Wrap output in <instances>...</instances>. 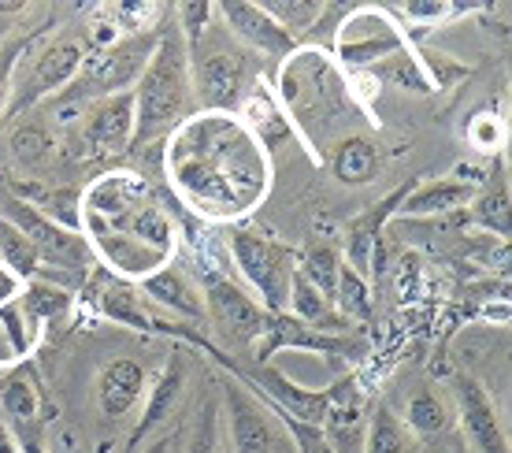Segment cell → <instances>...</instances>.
<instances>
[{
    "label": "cell",
    "instance_id": "6da1fadb",
    "mask_svg": "<svg viewBox=\"0 0 512 453\" xmlns=\"http://www.w3.org/2000/svg\"><path fill=\"white\" fill-rule=\"evenodd\" d=\"M167 142V179L205 220H242L268 194V153L234 116L193 112Z\"/></svg>",
    "mask_w": 512,
    "mask_h": 453
},
{
    "label": "cell",
    "instance_id": "7a4b0ae2",
    "mask_svg": "<svg viewBox=\"0 0 512 453\" xmlns=\"http://www.w3.org/2000/svg\"><path fill=\"white\" fill-rule=\"evenodd\" d=\"M82 238L90 242L93 260H108L119 279H145L171 264L175 223L156 205L149 186L130 171H108L82 190Z\"/></svg>",
    "mask_w": 512,
    "mask_h": 453
},
{
    "label": "cell",
    "instance_id": "3957f363",
    "mask_svg": "<svg viewBox=\"0 0 512 453\" xmlns=\"http://www.w3.org/2000/svg\"><path fill=\"white\" fill-rule=\"evenodd\" d=\"M271 93L290 119L301 149L316 164H323L331 134L346 123V116H360V108L349 97V75L334 64L323 45H297L282 60Z\"/></svg>",
    "mask_w": 512,
    "mask_h": 453
},
{
    "label": "cell",
    "instance_id": "277c9868",
    "mask_svg": "<svg viewBox=\"0 0 512 453\" xmlns=\"http://www.w3.org/2000/svg\"><path fill=\"white\" fill-rule=\"evenodd\" d=\"M193 116L190 56L179 30L160 26V41L141 82L134 86V149L167 142ZM130 149V153H134Z\"/></svg>",
    "mask_w": 512,
    "mask_h": 453
},
{
    "label": "cell",
    "instance_id": "5b68a950",
    "mask_svg": "<svg viewBox=\"0 0 512 453\" xmlns=\"http://www.w3.org/2000/svg\"><path fill=\"white\" fill-rule=\"evenodd\" d=\"M186 56H190V86H193V108L197 112L234 116L245 93L260 82L253 52L242 49L216 19L201 34V41L193 49H186Z\"/></svg>",
    "mask_w": 512,
    "mask_h": 453
},
{
    "label": "cell",
    "instance_id": "8992f818",
    "mask_svg": "<svg viewBox=\"0 0 512 453\" xmlns=\"http://www.w3.org/2000/svg\"><path fill=\"white\" fill-rule=\"evenodd\" d=\"M156 41H160V26L145 30V34H123L112 45L90 52V60L78 71L75 82L60 97H52V101L90 104L104 101V97H119V93H134V86L141 82L145 67L153 60Z\"/></svg>",
    "mask_w": 512,
    "mask_h": 453
},
{
    "label": "cell",
    "instance_id": "52a82bcc",
    "mask_svg": "<svg viewBox=\"0 0 512 453\" xmlns=\"http://www.w3.org/2000/svg\"><path fill=\"white\" fill-rule=\"evenodd\" d=\"M227 249H231L234 264L249 286H253L256 301L275 316V312L290 309V283L297 272V249L290 242L275 238L271 231H256V227H231L227 231Z\"/></svg>",
    "mask_w": 512,
    "mask_h": 453
},
{
    "label": "cell",
    "instance_id": "ba28073f",
    "mask_svg": "<svg viewBox=\"0 0 512 453\" xmlns=\"http://www.w3.org/2000/svg\"><path fill=\"white\" fill-rule=\"evenodd\" d=\"M401 49H409V38H405V30L390 15L386 4H353V8H342V19H338L334 38L327 45L331 60L346 75L383 64L386 56H394Z\"/></svg>",
    "mask_w": 512,
    "mask_h": 453
},
{
    "label": "cell",
    "instance_id": "9c48e42d",
    "mask_svg": "<svg viewBox=\"0 0 512 453\" xmlns=\"http://www.w3.org/2000/svg\"><path fill=\"white\" fill-rule=\"evenodd\" d=\"M201 298H205V324L216 331L219 342L238 353L253 350L256 338L264 335V327H268L271 312L264 309L245 286H238L234 279L216 275V272L205 275Z\"/></svg>",
    "mask_w": 512,
    "mask_h": 453
},
{
    "label": "cell",
    "instance_id": "30bf717a",
    "mask_svg": "<svg viewBox=\"0 0 512 453\" xmlns=\"http://www.w3.org/2000/svg\"><path fill=\"white\" fill-rule=\"evenodd\" d=\"M0 216L12 223L30 246L38 249L41 264L64 268V272H86V268H93L90 242L78 231H67V227H60L56 220H49V216L38 212L34 205H23V201L12 197L8 205L0 208Z\"/></svg>",
    "mask_w": 512,
    "mask_h": 453
},
{
    "label": "cell",
    "instance_id": "8fae6325",
    "mask_svg": "<svg viewBox=\"0 0 512 453\" xmlns=\"http://www.w3.org/2000/svg\"><path fill=\"white\" fill-rule=\"evenodd\" d=\"M90 60V49H86V38H56L49 41L45 49L38 52V60L30 67V75L19 90L12 93L8 101V116H23L34 104L49 101V97H60V93L78 78V71Z\"/></svg>",
    "mask_w": 512,
    "mask_h": 453
},
{
    "label": "cell",
    "instance_id": "7c38bea8",
    "mask_svg": "<svg viewBox=\"0 0 512 453\" xmlns=\"http://www.w3.org/2000/svg\"><path fill=\"white\" fill-rule=\"evenodd\" d=\"M223 394H227V439L234 453H294L290 435L242 379H227Z\"/></svg>",
    "mask_w": 512,
    "mask_h": 453
},
{
    "label": "cell",
    "instance_id": "4fadbf2b",
    "mask_svg": "<svg viewBox=\"0 0 512 453\" xmlns=\"http://www.w3.org/2000/svg\"><path fill=\"white\" fill-rule=\"evenodd\" d=\"M75 145L82 160H119L134 149V93L82 104Z\"/></svg>",
    "mask_w": 512,
    "mask_h": 453
},
{
    "label": "cell",
    "instance_id": "5bb4252c",
    "mask_svg": "<svg viewBox=\"0 0 512 453\" xmlns=\"http://www.w3.org/2000/svg\"><path fill=\"white\" fill-rule=\"evenodd\" d=\"M212 8H216L219 26H223L242 49L253 52V56H268V60L282 64V60L297 49V41L290 38L260 4H249V0H219Z\"/></svg>",
    "mask_w": 512,
    "mask_h": 453
},
{
    "label": "cell",
    "instance_id": "9a60e30c",
    "mask_svg": "<svg viewBox=\"0 0 512 453\" xmlns=\"http://www.w3.org/2000/svg\"><path fill=\"white\" fill-rule=\"evenodd\" d=\"M282 350H316L331 353V357H349V353H364V342L353 331L349 335H323V331L301 324L290 312H275V316H268L264 335L256 338V346L249 353L256 357V364H268Z\"/></svg>",
    "mask_w": 512,
    "mask_h": 453
},
{
    "label": "cell",
    "instance_id": "2e32d148",
    "mask_svg": "<svg viewBox=\"0 0 512 453\" xmlns=\"http://www.w3.org/2000/svg\"><path fill=\"white\" fill-rule=\"evenodd\" d=\"M449 398H453V413L461 424L464 439L475 453H509V439L498 420V409L490 402V394L479 387V379L457 376L449 383Z\"/></svg>",
    "mask_w": 512,
    "mask_h": 453
},
{
    "label": "cell",
    "instance_id": "e0dca14e",
    "mask_svg": "<svg viewBox=\"0 0 512 453\" xmlns=\"http://www.w3.org/2000/svg\"><path fill=\"white\" fill-rule=\"evenodd\" d=\"M138 294H145L153 305L171 312L175 324H190V327L205 324V298H201V286L193 283L175 260L164 264V268H156V272H149L145 279H138Z\"/></svg>",
    "mask_w": 512,
    "mask_h": 453
},
{
    "label": "cell",
    "instance_id": "ac0fdd59",
    "mask_svg": "<svg viewBox=\"0 0 512 453\" xmlns=\"http://www.w3.org/2000/svg\"><path fill=\"white\" fill-rule=\"evenodd\" d=\"M145 390H149V372L141 361L119 357V361L104 364L101 376H97V409L104 420H127L138 402H145Z\"/></svg>",
    "mask_w": 512,
    "mask_h": 453
},
{
    "label": "cell",
    "instance_id": "d6986e66",
    "mask_svg": "<svg viewBox=\"0 0 512 453\" xmlns=\"http://www.w3.org/2000/svg\"><path fill=\"white\" fill-rule=\"evenodd\" d=\"M479 194V186L461 175H446V179H423L409 186V194L401 197L394 220H427V216H446L457 208H468Z\"/></svg>",
    "mask_w": 512,
    "mask_h": 453
},
{
    "label": "cell",
    "instance_id": "ffe728a7",
    "mask_svg": "<svg viewBox=\"0 0 512 453\" xmlns=\"http://www.w3.org/2000/svg\"><path fill=\"white\" fill-rule=\"evenodd\" d=\"M234 119L245 127V134L253 138L264 153H275L279 145L286 142H297L294 127H290V119H286V112L279 108V101H275V93L264 86V82H256L253 90L245 93L242 104H238V112H234ZM301 145V142H297Z\"/></svg>",
    "mask_w": 512,
    "mask_h": 453
},
{
    "label": "cell",
    "instance_id": "44dd1931",
    "mask_svg": "<svg viewBox=\"0 0 512 453\" xmlns=\"http://www.w3.org/2000/svg\"><path fill=\"white\" fill-rule=\"evenodd\" d=\"M93 294H97L101 316H108L112 324H127V327H134V331H145V335H164V324L145 312L134 283L119 279V275H101L97 286H93Z\"/></svg>",
    "mask_w": 512,
    "mask_h": 453
},
{
    "label": "cell",
    "instance_id": "7402d4cb",
    "mask_svg": "<svg viewBox=\"0 0 512 453\" xmlns=\"http://www.w3.org/2000/svg\"><path fill=\"white\" fill-rule=\"evenodd\" d=\"M182 383H186V361L175 353V357L167 361L164 372H160V379H156V383H149V390H145V416H141L138 428L130 431L127 453L141 450V439H149V435L164 424L167 413H171V409H175V402H179Z\"/></svg>",
    "mask_w": 512,
    "mask_h": 453
},
{
    "label": "cell",
    "instance_id": "603a6c76",
    "mask_svg": "<svg viewBox=\"0 0 512 453\" xmlns=\"http://www.w3.org/2000/svg\"><path fill=\"white\" fill-rule=\"evenodd\" d=\"M323 164H331V175L342 186H368L379 175V149L364 134H346L342 142L331 145V153L323 156Z\"/></svg>",
    "mask_w": 512,
    "mask_h": 453
},
{
    "label": "cell",
    "instance_id": "cb8c5ba5",
    "mask_svg": "<svg viewBox=\"0 0 512 453\" xmlns=\"http://www.w3.org/2000/svg\"><path fill=\"white\" fill-rule=\"evenodd\" d=\"M409 435H420V439H438V435H449L453 424H457V413H453V398L449 390L438 387H420L405 405V420H401Z\"/></svg>",
    "mask_w": 512,
    "mask_h": 453
},
{
    "label": "cell",
    "instance_id": "d4e9b609",
    "mask_svg": "<svg viewBox=\"0 0 512 453\" xmlns=\"http://www.w3.org/2000/svg\"><path fill=\"white\" fill-rule=\"evenodd\" d=\"M41 405H45V390L38 383V372L26 361L15 364L8 376H0V409L8 413L12 424H19V428L34 424Z\"/></svg>",
    "mask_w": 512,
    "mask_h": 453
},
{
    "label": "cell",
    "instance_id": "484cf974",
    "mask_svg": "<svg viewBox=\"0 0 512 453\" xmlns=\"http://www.w3.org/2000/svg\"><path fill=\"white\" fill-rule=\"evenodd\" d=\"M19 309H23L26 324L41 331L49 324H60L67 312L75 309V294L67 290V286L60 283H49V279H30V283H23V290H19Z\"/></svg>",
    "mask_w": 512,
    "mask_h": 453
},
{
    "label": "cell",
    "instance_id": "4316f807",
    "mask_svg": "<svg viewBox=\"0 0 512 453\" xmlns=\"http://www.w3.org/2000/svg\"><path fill=\"white\" fill-rule=\"evenodd\" d=\"M290 316H297L301 324H308L312 331H323V335H349L353 324L338 312L331 298H323L312 283H305L301 275L294 272V283H290Z\"/></svg>",
    "mask_w": 512,
    "mask_h": 453
},
{
    "label": "cell",
    "instance_id": "83f0119b",
    "mask_svg": "<svg viewBox=\"0 0 512 453\" xmlns=\"http://www.w3.org/2000/svg\"><path fill=\"white\" fill-rule=\"evenodd\" d=\"M342 246L331 238H316L305 249H297V275L320 290L323 298L334 301V286H338V272H342Z\"/></svg>",
    "mask_w": 512,
    "mask_h": 453
},
{
    "label": "cell",
    "instance_id": "f1b7e54d",
    "mask_svg": "<svg viewBox=\"0 0 512 453\" xmlns=\"http://www.w3.org/2000/svg\"><path fill=\"white\" fill-rule=\"evenodd\" d=\"M386 8H390V15L401 23L409 45H416L427 30L442 26L446 19H453V15L472 12V4H446V0H409V4H386Z\"/></svg>",
    "mask_w": 512,
    "mask_h": 453
},
{
    "label": "cell",
    "instance_id": "f546056e",
    "mask_svg": "<svg viewBox=\"0 0 512 453\" xmlns=\"http://www.w3.org/2000/svg\"><path fill=\"white\" fill-rule=\"evenodd\" d=\"M260 8H264L297 45L312 38L316 26L323 23V15L331 12V4H323V0H260Z\"/></svg>",
    "mask_w": 512,
    "mask_h": 453
},
{
    "label": "cell",
    "instance_id": "4dcf8cb0",
    "mask_svg": "<svg viewBox=\"0 0 512 453\" xmlns=\"http://www.w3.org/2000/svg\"><path fill=\"white\" fill-rule=\"evenodd\" d=\"M409 428L401 424V416L390 405H375L368 409L364 420V453H409Z\"/></svg>",
    "mask_w": 512,
    "mask_h": 453
},
{
    "label": "cell",
    "instance_id": "1f68e13d",
    "mask_svg": "<svg viewBox=\"0 0 512 453\" xmlns=\"http://www.w3.org/2000/svg\"><path fill=\"white\" fill-rule=\"evenodd\" d=\"M368 75L379 82V86H394L401 93H416V97H427L431 93V82L423 75L420 60H416V49H401L394 56H386L383 64L368 67Z\"/></svg>",
    "mask_w": 512,
    "mask_h": 453
},
{
    "label": "cell",
    "instance_id": "d6a6232c",
    "mask_svg": "<svg viewBox=\"0 0 512 453\" xmlns=\"http://www.w3.org/2000/svg\"><path fill=\"white\" fill-rule=\"evenodd\" d=\"M334 305L338 312L346 316L349 324H368L375 312V294H372V283L357 275L349 264H342V272H338V286H334Z\"/></svg>",
    "mask_w": 512,
    "mask_h": 453
},
{
    "label": "cell",
    "instance_id": "836d02e7",
    "mask_svg": "<svg viewBox=\"0 0 512 453\" xmlns=\"http://www.w3.org/2000/svg\"><path fill=\"white\" fill-rule=\"evenodd\" d=\"M468 223L498 238H509V182L490 179L487 190L475 194V201L468 205Z\"/></svg>",
    "mask_w": 512,
    "mask_h": 453
},
{
    "label": "cell",
    "instance_id": "e575fe53",
    "mask_svg": "<svg viewBox=\"0 0 512 453\" xmlns=\"http://www.w3.org/2000/svg\"><path fill=\"white\" fill-rule=\"evenodd\" d=\"M0 264H4L15 279H23V283H30V279H38V275L45 272L38 249L30 246L4 216H0Z\"/></svg>",
    "mask_w": 512,
    "mask_h": 453
},
{
    "label": "cell",
    "instance_id": "d590c367",
    "mask_svg": "<svg viewBox=\"0 0 512 453\" xmlns=\"http://www.w3.org/2000/svg\"><path fill=\"white\" fill-rule=\"evenodd\" d=\"M56 153V142H52V134L41 123H23V127L12 134V156L15 164H23V168L38 171L45 168Z\"/></svg>",
    "mask_w": 512,
    "mask_h": 453
},
{
    "label": "cell",
    "instance_id": "8d00e7d4",
    "mask_svg": "<svg viewBox=\"0 0 512 453\" xmlns=\"http://www.w3.org/2000/svg\"><path fill=\"white\" fill-rule=\"evenodd\" d=\"M416 49V60H420L423 75L431 82V93H442V90H453L461 78L472 75V67L461 64V60H453L449 52H438V49H427V45H412Z\"/></svg>",
    "mask_w": 512,
    "mask_h": 453
},
{
    "label": "cell",
    "instance_id": "74e56055",
    "mask_svg": "<svg viewBox=\"0 0 512 453\" xmlns=\"http://www.w3.org/2000/svg\"><path fill=\"white\" fill-rule=\"evenodd\" d=\"M0 331L8 338V353L15 361H26L34 346H38V331L26 324L23 309H19V298H12L8 305H0Z\"/></svg>",
    "mask_w": 512,
    "mask_h": 453
},
{
    "label": "cell",
    "instance_id": "f35d334b",
    "mask_svg": "<svg viewBox=\"0 0 512 453\" xmlns=\"http://www.w3.org/2000/svg\"><path fill=\"white\" fill-rule=\"evenodd\" d=\"M30 45V38L26 34H19V38H12L4 49H0V116L8 112V101H12V71H15V60H19V52Z\"/></svg>",
    "mask_w": 512,
    "mask_h": 453
},
{
    "label": "cell",
    "instance_id": "ab89813d",
    "mask_svg": "<svg viewBox=\"0 0 512 453\" xmlns=\"http://www.w3.org/2000/svg\"><path fill=\"white\" fill-rule=\"evenodd\" d=\"M186 453H219V435H216V405L205 402L201 409V420H197V431H193Z\"/></svg>",
    "mask_w": 512,
    "mask_h": 453
},
{
    "label": "cell",
    "instance_id": "60d3db41",
    "mask_svg": "<svg viewBox=\"0 0 512 453\" xmlns=\"http://www.w3.org/2000/svg\"><path fill=\"white\" fill-rule=\"evenodd\" d=\"M468 138H472L475 149H483V153H498L505 130H501L498 116H475L472 123H468Z\"/></svg>",
    "mask_w": 512,
    "mask_h": 453
},
{
    "label": "cell",
    "instance_id": "b9f144b4",
    "mask_svg": "<svg viewBox=\"0 0 512 453\" xmlns=\"http://www.w3.org/2000/svg\"><path fill=\"white\" fill-rule=\"evenodd\" d=\"M19 290H23V279H15V275L0 264V305H8L12 298H19Z\"/></svg>",
    "mask_w": 512,
    "mask_h": 453
},
{
    "label": "cell",
    "instance_id": "7bdbcfd3",
    "mask_svg": "<svg viewBox=\"0 0 512 453\" xmlns=\"http://www.w3.org/2000/svg\"><path fill=\"white\" fill-rule=\"evenodd\" d=\"M0 453H23V446H19V435H15L4 420H0Z\"/></svg>",
    "mask_w": 512,
    "mask_h": 453
},
{
    "label": "cell",
    "instance_id": "ee69618b",
    "mask_svg": "<svg viewBox=\"0 0 512 453\" xmlns=\"http://www.w3.org/2000/svg\"><path fill=\"white\" fill-rule=\"evenodd\" d=\"M171 450H175V439H171V435H156L141 453H171Z\"/></svg>",
    "mask_w": 512,
    "mask_h": 453
}]
</instances>
